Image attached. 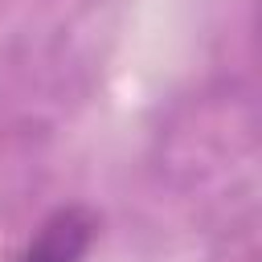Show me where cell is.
Masks as SVG:
<instances>
[{
	"instance_id": "obj_1",
	"label": "cell",
	"mask_w": 262,
	"mask_h": 262,
	"mask_svg": "<svg viewBox=\"0 0 262 262\" xmlns=\"http://www.w3.org/2000/svg\"><path fill=\"white\" fill-rule=\"evenodd\" d=\"M94 233H98V217L82 205H66L37 225L20 262H82L94 246Z\"/></svg>"
}]
</instances>
